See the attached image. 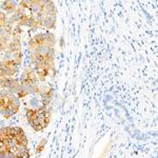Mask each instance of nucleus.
I'll return each mask as SVG.
<instances>
[{"mask_svg": "<svg viewBox=\"0 0 158 158\" xmlns=\"http://www.w3.org/2000/svg\"><path fill=\"white\" fill-rule=\"evenodd\" d=\"M19 108L20 99L17 95L0 86V115L9 119L18 113Z\"/></svg>", "mask_w": 158, "mask_h": 158, "instance_id": "4", "label": "nucleus"}, {"mask_svg": "<svg viewBox=\"0 0 158 158\" xmlns=\"http://www.w3.org/2000/svg\"><path fill=\"white\" fill-rule=\"evenodd\" d=\"M56 37L51 32L38 33L29 40L31 67L35 71L40 83L55 74Z\"/></svg>", "mask_w": 158, "mask_h": 158, "instance_id": "1", "label": "nucleus"}, {"mask_svg": "<svg viewBox=\"0 0 158 158\" xmlns=\"http://www.w3.org/2000/svg\"><path fill=\"white\" fill-rule=\"evenodd\" d=\"M38 95L40 96L41 106H48V108H49L51 101H52L53 95H54V91H53L52 86L49 85H43V83H41V85H40V91Z\"/></svg>", "mask_w": 158, "mask_h": 158, "instance_id": "5", "label": "nucleus"}, {"mask_svg": "<svg viewBox=\"0 0 158 158\" xmlns=\"http://www.w3.org/2000/svg\"><path fill=\"white\" fill-rule=\"evenodd\" d=\"M45 144H47V138H42V139L39 141V143L37 144L36 149H35V154H36V155H39L40 153H42V151L44 150Z\"/></svg>", "mask_w": 158, "mask_h": 158, "instance_id": "10", "label": "nucleus"}, {"mask_svg": "<svg viewBox=\"0 0 158 158\" xmlns=\"http://www.w3.org/2000/svg\"><path fill=\"white\" fill-rule=\"evenodd\" d=\"M20 91L17 94V97L19 99L25 98L29 95H38L40 91V81L38 80L37 75L35 71L31 65H27L21 74V77L19 80Z\"/></svg>", "mask_w": 158, "mask_h": 158, "instance_id": "2", "label": "nucleus"}, {"mask_svg": "<svg viewBox=\"0 0 158 158\" xmlns=\"http://www.w3.org/2000/svg\"><path fill=\"white\" fill-rule=\"evenodd\" d=\"M0 7L3 10L6 15L12 16V15L16 12L17 7H18V2H16V1H1L0 2Z\"/></svg>", "mask_w": 158, "mask_h": 158, "instance_id": "8", "label": "nucleus"}, {"mask_svg": "<svg viewBox=\"0 0 158 158\" xmlns=\"http://www.w3.org/2000/svg\"><path fill=\"white\" fill-rule=\"evenodd\" d=\"M0 86L9 90L13 94H15V95H17L20 91L19 80H17V79L13 77H4V78L0 77Z\"/></svg>", "mask_w": 158, "mask_h": 158, "instance_id": "6", "label": "nucleus"}, {"mask_svg": "<svg viewBox=\"0 0 158 158\" xmlns=\"http://www.w3.org/2000/svg\"><path fill=\"white\" fill-rule=\"evenodd\" d=\"M10 22V17L4 12H0V30L6 27Z\"/></svg>", "mask_w": 158, "mask_h": 158, "instance_id": "9", "label": "nucleus"}, {"mask_svg": "<svg viewBox=\"0 0 158 158\" xmlns=\"http://www.w3.org/2000/svg\"><path fill=\"white\" fill-rule=\"evenodd\" d=\"M18 67L13 64L10 61H2L0 60V77H13L18 72Z\"/></svg>", "mask_w": 158, "mask_h": 158, "instance_id": "7", "label": "nucleus"}, {"mask_svg": "<svg viewBox=\"0 0 158 158\" xmlns=\"http://www.w3.org/2000/svg\"><path fill=\"white\" fill-rule=\"evenodd\" d=\"M25 117L35 132L43 131L51 122V110L48 106H40L38 109L25 108Z\"/></svg>", "mask_w": 158, "mask_h": 158, "instance_id": "3", "label": "nucleus"}]
</instances>
